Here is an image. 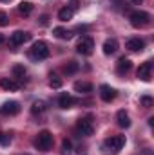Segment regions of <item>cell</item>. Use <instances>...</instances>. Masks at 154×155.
Segmentation results:
<instances>
[{"label":"cell","mask_w":154,"mask_h":155,"mask_svg":"<svg viewBox=\"0 0 154 155\" xmlns=\"http://www.w3.org/2000/svg\"><path fill=\"white\" fill-rule=\"evenodd\" d=\"M75 90L80 92V94H89V92H93V85L89 81H76L75 83Z\"/></svg>","instance_id":"16"},{"label":"cell","mask_w":154,"mask_h":155,"mask_svg":"<svg viewBox=\"0 0 154 155\" xmlns=\"http://www.w3.org/2000/svg\"><path fill=\"white\" fill-rule=\"evenodd\" d=\"M31 11H33V4L31 2H20L18 4V13L20 15L27 16V15H31Z\"/></svg>","instance_id":"19"},{"label":"cell","mask_w":154,"mask_h":155,"mask_svg":"<svg viewBox=\"0 0 154 155\" xmlns=\"http://www.w3.org/2000/svg\"><path fill=\"white\" fill-rule=\"evenodd\" d=\"M105 146H109L111 150H121L123 146H125V135H114V137H109L107 141H105Z\"/></svg>","instance_id":"9"},{"label":"cell","mask_w":154,"mask_h":155,"mask_svg":"<svg viewBox=\"0 0 154 155\" xmlns=\"http://www.w3.org/2000/svg\"><path fill=\"white\" fill-rule=\"evenodd\" d=\"M116 49H118V41H116V40H105V41H103V54H107V56H109V54H114L116 52Z\"/></svg>","instance_id":"17"},{"label":"cell","mask_w":154,"mask_h":155,"mask_svg":"<svg viewBox=\"0 0 154 155\" xmlns=\"http://www.w3.org/2000/svg\"><path fill=\"white\" fill-rule=\"evenodd\" d=\"M2 41H4V36H2V35H0V45H2Z\"/></svg>","instance_id":"32"},{"label":"cell","mask_w":154,"mask_h":155,"mask_svg":"<svg viewBox=\"0 0 154 155\" xmlns=\"http://www.w3.org/2000/svg\"><path fill=\"white\" fill-rule=\"evenodd\" d=\"M75 72H78V63L76 61H69V63L64 65V74L71 76V74H75Z\"/></svg>","instance_id":"21"},{"label":"cell","mask_w":154,"mask_h":155,"mask_svg":"<svg viewBox=\"0 0 154 155\" xmlns=\"http://www.w3.org/2000/svg\"><path fill=\"white\" fill-rule=\"evenodd\" d=\"M138 78H140L142 81H151V78H152V63H151V61H145V63L140 65V69H138Z\"/></svg>","instance_id":"8"},{"label":"cell","mask_w":154,"mask_h":155,"mask_svg":"<svg viewBox=\"0 0 154 155\" xmlns=\"http://www.w3.org/2000/svg\"><path fill=\"white\" fill-rule=\"evenodd\" d=\"M49 87H51V88H60V87H62V79H60L58 76H54V74H51Z\"/></svg>","instance_id":"25"},{"label":"cell","mask_w":154,"mask_h":155,"mask_svg":"<svg viewBox=\"0 0 154 155\" xmlns=\"http://www.w3.org/2000/svg\"><path fill=\"white\" fill-rule=\"evenodd\" d=\"M93 49H94V41H93V38H89V36L82 38L76 45V52L82 54V56H89L93 52Z\"/></svg>","instance_id":"5"},{"label":"cell","mask_w":154,"mask_h":155,"mask_svg":"<svg viewBox=\"0 0 154 155\" xmlns=\"http://www.w3.org/2000/svg\"><path fill=\"white\" fill-rule=\"evenodd\" d=\"M29 40H31V33H27V31H15L11 35V45H24Z\"/></svg>","instance_id":"7"},{"label":"cell","mask_w":154,"mask_h":155,"mask_svg":"<svg viewBox=\"0 0 154 155\" xmlns=\"http://www.w3.org/2000/svg\"><path fill=\"white\" fill-rule=\"evenodd\" d=\"M116 121H118V126H120V128H129V126H131V119H129V114H127L125 110H118Z\"/></svg>","instance_id":"14"},{"label":"cell","mask_w":154,"mask_h":155,"mask_svg":"<svg viewBox=\"0 0 154 155\" xmlns=\"http://www.w3.org/2000/svg\"><path fill=\"white\" fill-rule=\"evenodd\" d=\"M131 69H132V63H131L129 58H120V60H118V63H116V72H118L120 76H125Z\"/></svg>","instance_id":"11"},{"label":"cell","mask_w":154,"mask_h":155,"mask_svg":"<svg viewBox=\"0 0 154 155\" xmlns=\"http://www.w3.org/2000/svg\"><path fill=\"white\" fill-rule=\"evenodd\" d=\"M62 155H69L73 152V144H71V141L69 139H64V143H62Z\"/></svg>","instance_id":"23"},{"label":"cell","mask_w":154,"mask_h":155,"mask_svg":"<svg viewBox=\"0 0 154 155\" xmlns=\"http://www.w3.org/2000/svg\"><path fill=\"white\" fill-rule=\"evenodd\" d=\"M67 7H69L73 13H75L78 7H80V2H78V0H69V5H67Z\"/></svg>","instance_id":"29"},{"label":"cell","mask_w":154,"mask_h":155,"mask_svg":"<svg viewBox=\"0 0 154 155\" xmlns=\"http://www.w3.org/2000/svg\"><path fill=\"white\" fill-rule=\"evenodd\" d=\"M13 76L18 78V79H22V78L26 76V69H24V65H15V67H13Z\"/></svg>","instance_id":"24"},{"label":"cell","mask_w":154,"mask_h":155,"mask_svg":"<svg viewBox=\"0 0 154 155\" xmlns=\"http://www.w3.org/2000/svg\"><path fill=\"white\" fill-rule=\"evenodd\" d=\"M20 112V103L18 101H5L0 107V114L2 116H16Z\"/></svg>","instance_id":"6"},{"label":"cell","mask_w":154,"mask_h":155,"mask_svg":"<svg viewBox=\"0 0 154 155\" xmlns=\"http://www.w3.org/2000/svg\"><path fill=\"white\" fill-rule=\"evenodd\" d=\"M0 87H2L4 90H7V92H16V90H18V83L13 81L11 78H2V79H0Z\"/></svg>","instance_id":"13"},{"label":"cell","mask_w":154,"mask_h":155,"mask_svg":"<svg viewBox=\"0 0 154 155\" xmlns=\"http://www.w3.org/2000/svg\"><path fill=\"white\" fill-rule=\"evenodd\" d=\"M9 143H11V135H7V134H2V132H0V144H4V146H5V144H9Z\"/></svg>","instance_id":"26"},{"label":"cell","mask_w":154,"mask_h":155,"mask_svg":"<svg viewBox=\"0 0 154 155\" xmlns=\"http://www.w3.org/2000/svg\"><path fill=\"white\" fill-rule=\"evenodd\" d=\"M100 97H102L105 103H111L116 97V90L113 87H109V85H102V87H100Z\"/></svg>","instance_id":"10"},{"label":"cell","mask_w":154,"mask_h":155,"mask_svg":"<svg viewBox=\"0 0 154 155\" xmlns=\"http://www.w3.org/2000/svg\"><path fill=\"white\" fill-rule=\"evenodd\" d=\"M29 56L33 58V60H45L47 56H49V49H47V43L45 41H35L33 43V47H31V51H29Z\"/></svg>","instance_id":"3"},{"label":"cell","mask_w":154,"mask_h":155,"mask_svg":"<svg viewBox=\"0 0 154 155\" xmlns=\"http://www.w3.org/2000/svg\"><path fill=\"white\" fill-rule=\"evenodd\" d=\"M2 2H9V0H2Z\"/></svg>","instance_id":"33"},{"label":"cell","mask_w":154,"mask_h":155,"mask_svg":"<svg viewBox=\"0 0 154 155\" xmlns=\"http://www.w3.org/2000/svg\"><path fill=\"white\" fill-rule=\"evenodd\" d=\"M73 105H75V99H73L71 96H67V94H62V96H60V99H58V107H60V108L67 110V108H71Z\"/></svg>","instance_id":"15"},{"label":"cell","mask_w":154,"mask_h":155,"mask_svg":"<svg viewBox=\"0 0 154 155\" xmlns=\"http://www.w3.org/2000/svg\"><path fill=\"white\" fill-rule=\"evenodd\" d=\"M73 15H75V13H73L69 7H64V9H60V11H58V18H60L62 22H67V20H71V18H73Z\"/></svg>","instance_id":"20"},{"label":"cell","mask_w":154,"mask_h":155,"mask_svg":"<svg viewBox=\"0 0 154 155\" xmlns=\"http://www.w3.org/2000/svg\"><path fill=\"white\" fill-rule=\"evenodd\" d=\"M132 2H134V4H142L143 0H132Z\"/></svg>","instance_id":"31"},{"label":"cell","mask_w":154,"mask_h":155,"mask_svg":"<svg viewBox=\"0 0 154 155\" xmlns=\"http://www.w3.org/2000/svg\"><path fill=\"white\" fill-rule=\"evenodd\" d=\"M44 110H45V103L44 101H35L33 107H31V112L33 114H42Z\"/></svg>","instance_id":"22"},{"label":"cell","mask_w":154,"mask_h":155,"mask_svg":"<svg viewBox=\"0 0 154 155\" xmlns=\"http://www.w3.org/2000/svg\"><path fill=\"white\" fill-rule=\"evenodd\" d=\"M142 105H143L145 108L152 107V97H149V96H143V97H142Z\"/></svg>","instance_id":"27"},{"label":"cell","mask_w":154,"mask_h":155,"mask_svg":"<svg viewBox=\"0 0 154 155\" xmlns=\"http://www.w3.org/2000/svg\"><path fill=\"white\" fill-rule=\"evenodd\" d=\"M76 130H78V134H82V135H85V137H87V135H93L94 126H93L91 117H82V119H78Z\"/></svg>","instance_id":"4"},{"label":"cell","mask_w":154,"mask_h":155,"mask_svg":"<svg viewBox=\"0 0 154 155\" xmlns=\"http://www.w3.org/2000/svg\"><path fill=\"white\" fill-rule=\"evenodd\" d=\"M129 20L132 27H147L151 24V15L145 11H132L129 15Z\"/></svg>","instance_id":"2"},{"label":"cell","mask_w":154,"mask_h":155,"mask_svg":"<svg viewBox=\"0 0 154 155\" xmlns=\"http://www.w3.org/2000/svg\"><path fill=\"white\" fill-rule=\"evenodd\" d=\"M47 22H49V16L47 15H42L40 16V25H47Z\"/></svg>","instance_id":"30"},{"label":"cell","mask_w":154,"mask_h":155,"mask_svg":"<svg viewBox=\"0 0 154 155\" xmlns=\"http://www.w3.org/2000/svg\"><path fill=\"white\" fill-rule=\"evenodd\" d=\"M20 155H27V153H20Z\"/></svg>","instance_id":"34"},{"label":"cell","mask_w":154,"mask_h":155,"mask_svg":"<svg viewBox=\"0 0 154 155\" xmlns=\"http://www.w3.org/2000/svg\"><path fill=\"white\" fill-rule=\"evenodd\" d=\"M53 143H54V139H53V134H51L49 130H42L38 135H37V139H35V146L38 148L40 152L51 150Z\"/></svg>","instance_id":"1"},{"label":"cell","mask_w":154,"mask_h":155,"mask_svg":"<svg viewBox=\"0 0 154 155\" xmlns=\"http://www.w3.org/2000/svg\"><path fill=\"white\" fill-rule=\"evenodd\" d=\"M9 24V18H7V15L5 13H0V27H5Z\"/></svg>","instance_id":"28"},{"label":"cell","mask_w":154,"mask_h":155,"mask_svg":"<svg viewBox=\"0 0 154 155\" xmlns=\"http://www.w3.org/2000/svg\"><path fill=\"white\" fill-rule=\"evenodd\" d=\"M53 35L60 40H69L73 36V33H71L69 29H64V27H54V29H53Z\"/></svg>","instance_id":"18"},{"label":"cell","mask_w":154,"mask_h":155,"mask_svg":"<svg viewBox=\"0 0 154 155\" xmlns=\"http://www.w3.org/2000/svg\"><path fill=\"white\" fill-rule=\"evenodd\" d=\"M125 47L132 52H138V51H143L145 49V41L142 38H129L125 41Z\"/></svg>","instance_id":"12"}]
</instances>
